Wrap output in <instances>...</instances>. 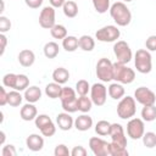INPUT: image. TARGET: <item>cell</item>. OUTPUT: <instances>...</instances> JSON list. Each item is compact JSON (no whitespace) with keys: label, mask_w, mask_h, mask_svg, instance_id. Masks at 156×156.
I'll return each instance as SVG.
<instances>
[{"label":"cell","mask_w":156,"mask_h":156,"mask_svg":"<svg viewBox=\"0 0 156 156\" xmlns=\"http://www.w3.org/2000/svg\"><path fill=\"white\" fill-rule=\"evenodd\" d=\"M110 15H111L112 20L116 22V24L119 27H126L132 21V12L127 7V5L122 1H117L111 5Z\"/></svg>","instance_id":"cell-1"},{"label":"cell","mask_w":156,"mask_h":156,"mask_svg":"<svg viewBox=\"0 0 156 156\" xmlns=\"http://www.w3.org/2000/svg\"><path fill=\"white\" fill-rule=\"evenodd\" d=\"M134 65L139 73L146 74L152 69V57L147 49H139L134 54Z\"/></svg>","instance_id":"cell-2"},{"label":"cell","mask_w":156,"mask_h":156,"mask_svg":"<svg viewBox=\"0 0 156 156\" xmlns=\"http://www.w3.org/2000/svg\"><path fill=\"white\" fill-rule=\"evenodd\" d=\"M135 79V72L133 68L121 62L113 63V80L121 84H130Z\"/></svg>","instance_id":"cell-3"},{"label":"cell","mask_w":156,"mask_h":156,"mask_svg":"<svg viewBox=\"0 0 156 156\" xmlns=\"http://www.w3.org/2000/svg\"><path fill=\"white\" fill-rule=\"evenodd\" d=\"M58 99L61 100L63 111L69 112V113L78 111V105H77L78 98H77V91L74 89H72L69 87H63Z\"/></svg>","instance_id":"cell-4"},{"label":"cell","mask_w":156,"mask_h":156,"mask_svg":"<svg viewBox=\"0 0 156 156\" xmlns=\"http://www.w3.org/2000/svg\"><path fill=\"white\" fill-rule=\"evenodd\" d=\"M136 112V101L133 96H123L117 105V115L122 119H130L135 116Z\"/></svg>","instance_id":"cell-5"},{"label":"cell","mask_w":156,"mask_h":156,"mask_svg":"<svg viewBox=\"0 0 156 156\" xmlns=\"http://www.w3.org/2000/svg\"><path fill=\"white\" fill-rule=\"evenodd\" d=\"M95 72H96V77L104 83L113 80V63L106 57H101L98 61Z\"/></svg>","instance_id":"cell-6"},{"label":"cell","mask_w":156,"mask_h":156,"mask_svg":"<svg viewBox=\"0 0 156 156\" xmlns=\"http://www.w3.org/2000/svg\"><path fill=\"white\" fill-rule=\"evenodd\" d=\"M113 54L116 56L117 62L127 65L133 58V52L129 44L124 40H117L113 45Z\"/></svg>","instance_id":"cell-7"},{"label":"cell","mask_w":156,"mask_h":156,"mask_svg":"<svg viewBox=\"0 0 156 156\" xmlns=\"http://www.w3.org/2000/svg\"><path fill=\"white\" fill-rule=\"evenodd\" d=\"M119 35H121L119 29L117 28V26H112V24L105 26V27L98 29L96 33H95V38L99 41H102V43H113V41H117V39L119 38Z\"/></svg>","instance_id":"cell-8"},{"label":"cell","mask_w":156,"mask_h":156,"mask_svg":"<svg viewBox=\"0 0 156 156\" xmlns=\"http://www.w3.org/2000/svg\"><path fill=\"white\" fill-rule=\"evenodd\" d=\"M145 133V124L143 118L132 117L127 123V134L133 140H139Z\"/></svg>","instance_id":"cell-9"},{"label":"cell","mask_w":156,"mask_h":156,"mask_svg":"<svg viewBox=\"0 0 156 156\" xmlns=\"http://www.w3.org/2000/svg\"><path fill=\"white\" fill-rule=\"evenodd\" d=\"M134 99L136 102H139L143 106H147V105H155L156 102V95L155 93L146 88V87H139L135 89L134 91Z\"/></svg>","instance_id":"cell-10"},{"label":"cell","mask_w":156,"mask_h":156,"mask_svg":"<svg viewBox=\"0 0 156 156\" xmlns=\"http://www.w3.org/2000/svg\"><path fill=\"white\" fill-rule=\"evenodd\" d=\"M90 99L94 105L102 106L107 99V89L102 83H94L90 87Z\"/></svg>","instance_id":"cell-11"},{"label":"cell","mask_w":156,"mask_h":156,"mask_svg":"<svg viewBox=\"0 0 156 156\" xmlns=\"http://www.w3.org/2000/svg\"><path fill=\"white\" fill-rule=\"evenodd\" d=\"M89 147L95 156H110V143L99 136L89 139Z\"/></svg>","instance_id":"cell-12"},{"label":"cell","mask_w":156,"mask_h":156,"mask_svg":"<svg viewBox=\"0 0 156 156\" xmlns=\"http://www.w3.org/2000/svg\"><path fill=\"white\" fill-rule=\"evenodd\" d=\"M55 17H56L55 7H52L51 5L43 7V10L40 11V15H39L40 27L44 28V29H51L56 24L55 23Z\"/></svg>","instance_id":"cell-13"},{"label":"cell","mask_w":156,"mask_h":156,"mask_svg":"<svg viewBox=\"0 0 156 156\" xmlns=\"http://www.w3.org/2000/svg\"><path fill=\"white\" fill-rule=\"evenodd\" d=\"M108 135L111 136V141L117 143V144L123 145V146H127L128 140H127L124 129L119 123H111V129H110Z\"/></svg>","instance_id":"cell-14"},{"label":"cell","mask_w":156,"mask_h":156,"mask_svg":"<svg viewBox=\"0 0 156 156\" xmlns=\"http://www.w3.org/2000/svg\"><path fill=\"white\" fill-rule=\"evenodd\" d=\"M56 124L61 130H69L72 127H74V119L71 117L69 112H61L56 116Z\"/></svg>","instance_id":"cell-15"},{"label":"cell","mask_w":156,"mask_h":156,"mask_svg":"<svg viewBox=\"0 0 156 156\" xmlns=\"http://www.w3.org/2000/svg\"><path fill=\"white\" fill-rule=\"evenodd\" d=\"M26 145H27V147L30 151H34V152L40 151L44 147V138L41 135H39V134L33 133V134H30V135L27 136Z\"/></svg>","instance_id":"cell-16"},{"label":"cell","mask_w":156,"mask_h":156,"mask_svg":"<svg viewBox=\"0 0 156 156\" xmlns=\"http://www.w3.org/2000/svg\"><path fill=\"white\" fill-rule=\"evenodd\" d=\"M20 116H21V118H22L23 121L29 122V121L35 119V117L38 116V110H37V107L34 106V104L27 102V104H24V105L21 107Z\"/></svg>","instance_id":"cell-17"},{"label":"cell","mask_w":156,"mask_h":156,"mask_svg":"<svg viewBox=\"0 0 156 156\" xmlns=\"http://www.w3.org/2000/svg\"><path fill=\"white\" fill-rule=\"evenodd\" d=\"M91 127H93V118L87 113H82L74 119V128L77 130L85 132L89 130Z\"/></svg>","instance_id":"cell-18"},{"label":"cell","mask_w":156,"mask_h":156,"mask_svg":"<svg viewBox=\"0 0 156 156\" xmlns=\"http://www.w3.org/2000/svg\"><path fill=\"white\" fill-rule=\"evenodd\" d=\"M17 60H18V62H20L21 66H23V67H30L35 62V55H34V52L32 50L23 49V50L20 51V54L17 56Z\"/></svg>","instance_id":"cell-19"},{"label":"cell","mask_w":156,"mask_h":156,"mask_svg":"<svg viewBox=\"0 0 156 156\" xmlns=\"http://www.w3.org/2000/svg\"><path fill=\"white\" fill-rule=\"evenodd\" d=\"M23 96H24V100L27 102L35 104L41 99V90L37 85H30L24 90V95Z\"/></svg>","instance_id":"cell-20"},{"label":"cell","mask_w":156,"mask_h":156,"mask_svg":"<svg viewBox=\"0 0 156 156\" xmlns=\"http://www.w3.org/2000/svg\"><path fill=\"white\" fill-rule=\"evenodd\" d=\"M107 93H108V95H110L111 99H113V100H121L124 96L126 90L123 88V84H121L118 82H115V83H111L108 85Z\"/></svg>","instance_id":"cell-21"},{"label":"cell","mask_w":156,"mask_h":156,"mask_svg":"<svg viewBox=\"0 0 156 156\" xmlns=\"http://www.w3.org/2000/svg\"><path fill=\"white\" fill-rule=\"evenodd\" d=\"M68 78H69V72L65 67H57L52 72V79H54V82H56L58 84L67 83Z\"/></svg>","instance_id":"cell-22"},{"label":"cell","mask_w":156,"mask_h":156,"mask_svg":"<svg viewBox=\"0 0 156 156\" xmlns=\"http://www.w3.org/2000/svg\"><path fill=\"white\" fill-rule=\"evenodd\" d=\"M78 44H79V48L83 50V51H93L94 48H95V40L93 37L90 35H82L80 38H78Z\"/></svg>","instance_id":"cell-23"},{"label":"cell","mask_w":156,"mask_h":156,"mask_svg":"<svg viewBox=\"0 0 156 156\" xmlns=\"http://www.w3.org/2000/svg\"><path fill=\"white\" fill-rule=\"evenodd\" d=\"M62 48L68 51V52H73L79 48L78 44V38L74 35H67L65 39H62Z\"/></svg>","instance_id":"cell-24"},{"label":"cell","mask_w":156,"mask_h":156,"mask_svg":"<svg viewBox=\"0 0 156 156\" xmlns=\"http://www.w3.org/2000/svg\"><path fill=\"white\" fill-rule=\"evenodd\" d=\"M61 91H62V87H61V84H58L56 82L49 83L45 87V94L50 99H57V98H60Z\"/></svg>","instance_id":"cell-25"},{"label":"cell","mask_w":156,"mask_h":156,"mask_svg":"<svg viewBox=\"0 0 156 156\" xmlns=\"http://www.w3.org/2000/svg\"><path fill=\"white\" fill-rule=\"evenodd\" d=\"M62 11H63V15L68 18H74L77 15H78V5L77 2L72 1V0H68L65 2V5L62 6Z\"/></svg>","instance_id":"cell-26"},{"label":"cell","mask_w":156,"mask_h":156,"mask_svg":"<svg viewBox=\"0 0 156 156\" xmlns=\"http://www.w3.org/2000/svg\"><path fill=\"white\" fill-rule=\"evenodd\" d=\"M77 105H78V111H80L82 113H88L91 110L93 101L90 98H88V95H79L77 100Z\"/></svg>","instance_id":"cell-27"},{"label":"cell","mask_w":156,"mask_h":156,"mask_svg":"<svg viewBox=\"0 0 156 156\" xmlns=\"http://www.w3.org/2000/svg\"><path fill=\"white\" fill-rule=\"evenodd\" d=\"M141 118L144 119V122H152L156 119V106L155 105H147L144 106L141 112Z\"/></svg>","instance_id":"cell-28"},{"label":"cell","mask_w":156,"mask_h":156,"mask_svg":"<svg viewBox=\"0 0 156 156\" xmlns=\"http://www.w3.org/2000/svg\"><path fill=\"white\" fill-rule=\"evenodd\" d=\"M44 55L48 57V58H55L58 52H60V48H58V44L55 43V41H49L44 45Z\"/></svg>","instance_id":"cell-29"},{"label":"cell","mask_w":156,"mask_h":156,"mask_svg":"<svg viewBox=\"0 0 156 156\" xmlns=\"http://www.w3.org/2000/svg\"><path fill=\"white\" fill-rule=\"evenodd\" d=\"M23 99H24V96H22L21 91L13 89V90L9 91V101H7V104L10 106H12V107H17V106H20L22 104Z\"/></svg>","instance_id":"cell-30"},{"label":"cell","mask_w":156,"mask_h":156,"mask_svg":"<svg viewBox=\"0 0 156 156\" xmlns=\"http://www.w3.org/2000/svg\"><path fill=\"white\" fill-rule=\"evenodd\" d=\"M127 146L119 145L117 143L111 141L110 143V156H128Z\"/></svg>","instance_id":"cell-31"},{"label":"cell","mask_w":156,"mask_h":156,"mask_svg":"<svg viewBox=\"0 0 156 156\" xmlns=\"http://www.w3.org/2000/svg\"><path fill=\"white\" fill-rule=\"evenodd\" d=\"M110 129H111V123L108 121L101 119L95 124V133L98 135H101V136L108 135L110 134Z\"/></svg>","instance_id":"cell-32"},{"label":"cell","mask_w":156,"mask_h":156,"mask_svg":"<svg viewBox=\"0 0 156 156\" xmlns=\"http://www.w3.org/2000/svg\"><path fill=\"white\" fill-rule=\"evenodd\" d=\"M50 34L54 39H65L67 37V29L63 24H55L50 29Z\"/></svg>","instance_id":"cell-33"},{"label":"cell","mask_w":156,"mask_h":156,"mask_svg":"<svg viewBox=\"0 0 156 156\" xmlns=\"http://www.w3.org/2000/svg\"><path fill=\"white\" fill-rule=\"evenodd\" d=\"M91 2L98 13H105L110 11V0H91Z\"/></svg>","instance_id":"cell-34"},{"label":"cell","mask_w":156,"mask_h":156,"mask_svg":"<svg viewBox=\"0 0 156 156\" xmlns=\"http://www.w3.org/2000/svg\"><path fill=\"white\" fill-rule=\"evenodd\" d=\"M29 87V78L26 74H17V80H16V85H15V90L18 91H23Z\"/></svg>","instance_id":"cell-35"},{"label":"cell","mask_w":156,"mask_h":156,"mask_svg":"<svg viewBox=\"0 0 156 156\" xmlns=\"http://www.w3.org/2000/svg\"><path fill=\"white\" fill-rule=\"evenodd\" d=\"M143 144L147 149H152L156 146V133L154 132H146L143 135Z\"/></svg>","instance_id":"cell-36"},{"label":"cell","mask_w":156,"mask_h":156,"mask_svg":"<svg viewBox=\"0 0 156 156\" xmlns=\"http://www.w3.org/2000/svg\"><path fill=\"white\" fill-rule=\"evenodd\" d=\"M76 91L78 95H88L90 91V84L85 79H80L76 83Z\"/></svg>","instance_id":"cell-37"},{"label":"cell","mask_w":156,"mask_h":156,"mask_svg":"<svg viewBox=\"0 0 156 156\" xmlns=\"http://www.w3.org/2000/svg\"><path fill=\"white\" fill-rule=\"evenodd\" d=\"M52 122V119L48 116V115H45V113H41V115H38L37 117H35V119H34V123H35V127L40 130L43 127H45L46 124H49V123H51Z\"/></svg>","instance_id":"cell-38"},{"label":"cell","mask_w":156,"mask_h":156,"mask_svg":"<svg viewBox=\"0 0 156 156\" xmlns=\"http://www.w3.org/2000/svg\"><path fill=\"white\" fill-rule=\"evenodd\" d=\"M16 80H17V74H15V73H6L2 77V84H4V87H7V88L15 89Z\"/></svg>","instance_id":"cell-39"},{"label":"cell","mask_w":156,"mask_h":156,"mask_svg":"<svg viewBox=\"0 0 156 156\" xmlns=\"http://www.w3.org/2000/svg\"><path fill=\"white\" fill-rule=\"evenodd\" d=\"M40 133H41L44 136H48V138L52 136V135L56 133V126H55V123L51 122V123L46 124L45 127H43V128L40 129Z\"/></svg>","instance_id":"cell-40"},{"label":"cell","mask_w":156,"mask_h":156,"mask_svg":"<svg viewBox=\"0 0 156 156\" xmlns=\"http://www.w3.org/2000/svg\"><path fill=\"white\" fill-rule=\"evenodd\" d=\"M54 155L55 156H68V155H71V151L68 150V147L65 144H58V145H56V147L54 150Z\"/></svg>","instance_id":"cell-41"},{"label":"cell","mask_w":156,"mask_h":156,"mask_svg":"<svg viewBox=\"0 0 156 156\" xmlns=\"http://www.w3.org/2000/svg\"><path fill=\"white\" fill-rule=\"evenodd\" d=\"M11 29V21L6 17V16H0V32L1 33H6Z\"/></svg>","instance_id":"cell-42"},{"label":"cell","mask_w":156,"mask_h":156,"mask_svg":"<svg viewBox=\"0 0 156 156\" xmlns=\"http://www.w3.org/2000/svg\"><path fill=\"white\" fill-rule=\"evenodd\" d=\"M1 155L2 156H16L17 155V151H16V149H15V146L12 144H7V145L2 146Z\"/></svg>","instance_id":"cell-43"},{"label":"cell","mask_w":156,"mask_h":156,"mask_svg":"<svg viewBox=\"0 0 156 156\" xmlns=\"http://www.w3.org/2000/svg\"><path fill=\"white\" fill-rule=\"evenodd\" d=\"M145 46L149 51H156V35H150L145 40Z\"/></svg>","instance_id":"cell-44"},{"label":"cell","mask_w":156,"mask_h":156,"mask_svg":"<svg viewBox=\"0 0 156 156\" xmlns=\"http://www.w3.org/2000/svg\"><path fill=\"white\" fill-rule=\"evenodd\" d=\"M71 155L72 156H85L87 155V149L84 146H74L72 150H71Z\"/></svg>","instance_id":"cell-45"},{"label":"cell","mask_w":156,"mask_h":156,"mask_svg":"<svg viewBox=\"0 0 156 156\" xmlns=\"http://www.w3.org/2000/svg\"><path fill=\"white\" fill-rule=\"evenodd\" d=\"M9 101V93L4 87H0V106H5Z\"/></svg>","instance_id":"cell-46"},{"label":"cell","mask_w":156,"mask_h":156,"mask_svg":"<svg viewBox=\"0 0 156 156\" xmlns=\"http://www.w3.org/2000/svg\"><path fill=\"white\" fill-rule=\"evenodd\" d=\"M43 1L44 0H24L26 5L30 9H39L43 5Z\"/></svg>","instance_id":"cell-47"},{"label":"cell","mask_w":156,"mask_h":156,"mask_svg":"<svg viewBox=\"0 0 156 156\" xmlns=\"http://www.w3.org/2000/svg\"><path fill=\"white\" fill-rule=\"evenodd\" d=\"M0 43H1V50H0V55L2 56V55H4V52H5L6 45H7V37L5 35V33H1V34H0Z\"/></svg>","instance_id":"cell-48"},{"label":"cell","mask_w":156,"mask_h":156,"mask_svg":"<svg viewBox=\"0 0 156 156\" xmlns=\"http://www.w3.org/2000/svg\"><path fill=\"white\" fill-rule=\"evenodd\" d=\"M49 2H50V5H51L52 7L58 9V7H62V6L65 5L66 0H49Z\"/></svg>","instance_id":"cell-49"},{"label":"cell","mask_w":156,"mask_h":156,"mask_svg":"<svg viewBox=\"0 0 156 156\" xmlns=\"http://www.w3.org/2000/svg\"><path fill=\"white\" fill-rule=\"evenodd\" d=\"M0 134H1V140H0V144L2 145V144H4V141H5V138H6V136H5V132H4V130H1V133H0Z\"/></svg>","instance_id":"cell-50"},{"label":"cell","mask_w":156,"mask_h":156,"mask_svg":"<svg viewBox=\"0 0 156 156\" xmlns=\"http://www.w3.org/2000/svg\"><path fill=\"white\" fill-rule=\"evenodd\" d=\"M124 2H130V1H133V0H123Z\"/></svg>","instance_id":"cell-51"},{"label":"cell","mask_w":156,"mask_h":156,"mask_svg":"<svg viewBox=\"0 0 156 156\" xmlns=\"http://www.w3.org/2000/svg\"><path fill=\"white\" fill-rule=\"evenodd\" d=\"M155 1H156V0H155Z\"/></svg>","instance_id":"cell-52"}]
</instances>
